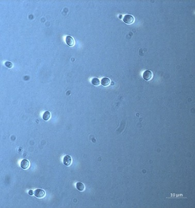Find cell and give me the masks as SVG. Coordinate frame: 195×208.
<instances>
[{
    "label": "cell",
    "mask_w": 195,
    "mask_h": 208,
    "mask_svg": "<svg viewBox=\"0 0 195 208\" xmlns=\"http://www.w3.org/2000/svg\"><path fill=\"white\" fill-rule=\"evenodd\" d=\"M76 187L79 191L81 192H82L85 190V185H84L83 183L79 182L76 184Z\"/></svg>",
    "instance_id": "cell-8"
},
{
    "label": "cell",
    "mask_w": 195,
    "mask_h": 208,
    "mask_svg": "<svg viewBox=\"0 0 195 208\" xmlns=\"http://www.w3.org/2000/svg\"><path fill=\"white\" fill-rule=\"evenodd\" d=\"M63 164L65 165H66L67 166H70L72 162L71 157L70 156H68V155H67V156H65L63 158Z\"/></svg>",
    "instance_id": "cell-4"
},
{
    "label": "cell",
    "mask_w": 195,
    "mask_h": 208,
    "mask_svg": "<svg viewBox=\"0 0 195 208\" xmlns=\"http://www.w3.org/2000/svg\"><path fill=\"white\" fill-rule=\"evenodd\" d=\"M65 41H66V43L69 46L72 47L74 45V43H75L74 40L71 36H67L66 37V39H65Z\"/></svg>",
    "instance_id": "cell-5"
},
{
    "label": "cell",
    "mask_w": 195,
    "mask_h": 208,
    "mask_svg": "<svg viewBox=\"0 0 195 208\" xmlns=\"http://www.w3.org/2000/svg\"><path fill=\"white\" fill-rule=\"evenodd\" d=\"M91 83L92 84L95 86H99L100 84V81L98 78H93L91 80Z\"/></svg>",
    "instance_id": "cell-10"
},
{
    "label": "cell",
    "mask_w": 195,
    "mask_h": 208,
    "mask_svg": "<svg viewBox=\"0 0 195 208\" xmlns=\"http://www.w3.org/2000/svg\"><path fill=\"white\" fill-rule=\"evenodd\" d=\"M134 18L130 14H126L123 18V21L124 23L127 24H131L134 22Z\"/></svg>",
    "instance_id": "cell-2"
},
{
    "label": "cell",
    "mask_w": 195,
    "mask_h": 208,
    "mask_svg": "<svg viewBox=\"0 0 195 208\" xmlns=\"http://www.w3.org/2000/svg\"><path fill=\"white\" fill-rule=\"evenodd\" d=\"M143 77L144 80L149 81L152 78V72L150 70L145 71L143 73Z\"/></svg>",
    "instance_id": "cell-3"
},
{
    "label": "cell",
    "mask_w": 195,
    "mask_h": 208,
    "mask_svg": "<svg viewBox=\"0 0 195 208\" xmlns=\"http://www.w3.org/2000/svg\"><path fill=\"white\" fill-rule=\"evenodd\" d=\"M5 65L7 67L9 68H12L13 67V64L11 62H6L5 63Z\"/></svg>",
    "instance_id": "cell-11"
},
{
    "label": "cell",
    "mask_w": 195,
    "mask_h": 208,
    "mask_svg": "<svg viewBox=\"0 0 195 208\" xmlns=\"http://www.w3.org/2000/svg\"><path fill=\"white\" fill-rule=\"evenodd\" d=\"M33 194H34V193H33V190H29V195H32Z\"/></svg>",
    "instance_id": "cell-12"
},
{
    "label": "cell",
    "mask_w": 195,
    "mask_h": 208,
    "mask_svg": "<svg viewBox=\"0 0 195 208\" xmlns=\"http://www.w3.org/2000/svg\"><path fill=\"white\" fill-rule=\"evenodd\" d=\"M51 117V114L49 111H45L43 115V118L45 121H48Z\"/></svg>",
    "instance_id": "cell-9"
},
{
    "label": "cell",
    "mask_w": 195,
    "mask_h": 208,
    "mask_svg": "<svg viewBox=\"0 0 195 208\" xmlns=\"http://www.w3.org/2000/svg\"><path fill=\"white\" fill-rule=\"evenodd\" d=\"M29 162L28 160L23 159L21 161L20 163V166L22 169H27L29 168Z\"/></svg>",
    "instance_id": "cell-6"
},
{
    "label": "cell",
    "mask_w": 195,
    "mask_h": 208,
    "mask_svg": "<svg viewBox=\"0 0 195 208\" xmlns=\"http://www.w3.org/2000/svg\"><path fill=\"white\" fill-rule=\"evenodd\" d=\"M110 82V79L108 78H103L101 81V84L103 86H108L109 85Z\"/></svg>",
    "instance_id": "cell-7"
},
{
    "label": "cell",
    "mask_w": 195,
    "mask_h": 208,
    "mask_svg": "<svg viewBox=\"0 0 195 208\" xmlns=\"http://www.w3.org/2000/svg\"><path fill=\"white\" fill-rule=\"evenodd\" d=\"M45 192L44 191V190H42V189H36L34 192V195L38 198H43L45 196Z\"/></svg>",
    "instance_id": "cell-1"
}]
</instances>
